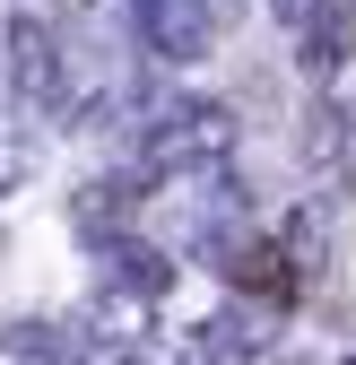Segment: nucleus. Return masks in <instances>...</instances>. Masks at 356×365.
Returning a JSON list of instances; mask_svg holds the SVG:
<instances>
[{
    "mask_svg": "<svg viewBox=\"0 0 356 365\" xmlns=\"http://www.w3.org/2000/svg\"><path fill=\"white\" fill-rule=\"evenodd\" d=\"M226 157H235V113L226 105H157V122H140V182L217 174Z\"/></svg>",
    "mask_w": 356,
    "mask_h": 365,
    "instance_id": "f257e3e1",
    "label": "nucleus"
},
{
    "mask_svg": "<svg viewBox=\"0 0 356 365\" xmlns=\"http://www.w3.org/2000/svg\"><path fill=\"white\" fill-rule=\"evenodd\" d=\"M0 87H9V105H70V53L43 9H9L0 18Z\"/></svg>",
    "mask_w": 356,
    "mask_h": 365,
    "instance_id": "f03ea898",
    "label": "nucleus"
},
{
    "mask_svg": "<svg viewBox=\"0 0 356 365\" xmlns=\"http://www.w3.org/2000/svg\"><path fill=\"white\" fill-rule=\"evenodd\" d=\"M209 252H217V279H226V296H235V304L278 313V304H295V287H304L278 235H252V226H217V235H209Z\"/></svg>",
    "mask_w": 356,
    "mask_h": 365,
    "instance_id": "7ed1b4c3",
    "label": "nucleus"
},
{
    "mask_svg": "<svg viewBox=\"0 0 356 365\" xmlns=\"http://www.w3.org/2000/svg\"><path fill=\"white\" fill-rule=\"evenodd\" d=\"M130 26H140V53H157L165 70L209 61V43H217V9L209 0H130Z\"/></svg>",
    "mask_w": 356,
    "mask_h": 365,
    "instance_id": "20e7f679",
    "label": "nucleus"
},
{
    "mask_svg": "<svg viewBox=\"0 0 356 365\" xmlns=\"http://www.w3.org/2000/svg\"><path fill=\"white\" fill-rule=\"evenodd\" d=\"M347 53H356V0H322V9L295 26V70L313 87H330L347 70Z\"/></svg>",
    "mask_w": 356,
    "mask_h": 365,
    "instance_id": "39448f33",
    "label": "nucleus"
},
{
    "mask_svg": "<svg viewBox=\"0 0 356 365\" xmlns=\"http://www.w3.org/2000/svg\"><path fill=\"white\" fill-rule=\"evenodd\" d=\"M304 157H313L322 174H339V165L356 157V113H347L339 96H322L313 113H304Z\"/></svg>",
    "mask_w": 356,
    "mask_h": 365,
    "instance_id": "423d86ee",
    "label": "nucleus"
},
{
    "mask_svg": "<svg viewBox=\"0 0 356 365\" xmlns=\"http://www.w3.org/2000/svg\"><path fill=\"white\" fill-rule=\"evenodd\" d=\"M278 244H287V261H295V279H313V269H322V217L295 209V217L278 226Z\"/></svg>",
    "mask_w": 356,
    "mask_h": 365,
    "instance_id": "0eeeda50",
    "label": "nucleus"
},
{
    "mask_svg": "<svg viewBox=\"0 0 356 365\" xmlns=\"http://www.w3.org/2000/svg\"><path fill=\"white\" fill-rule=\"evenodd\" d=\"M26 174H35V140L9 122V105H0V192H18Z\"/></svg>",
    "mask_w": 356,
    "mask_h": 365,
    "instance_id": "6e6552de",
    "label": "nucleus"
},
{
    "mask_svg": "<svg viewBox=\"0 0 356 365\" xmlns=\"http://www.w3.org/2000/svg\"><path fill=\"white\" fill-rule=\"evenodd\" d=\"M270 365H322V356H270Z\"/></svg>",
    "mask_w": 356,
    "mask_h": 365,
    "instance_id": "1a4fd4ad",
    "label": "nucleus"
},
{
    "mask_svg": "<svg viewBox=\"0 0 356 365\" xmlns=\"http://www.w3.org/2000/svg\"><path fill=\"white\" fill-rule=\"evenodd\" d=\"M70 9H96V0H70Z\"/></svg>",
    "mask_w": 356,
    "mask_h": 365,
    "instance_id": "9d476101",
    "label": "nucleus"
},
{
    "mask_svg": "<svg viewBox=\"0 0 356 365\" xmlns=\"http://www.w3.org/2000/svg\"><path fill=\"white\" fill-rule=\"evenodd\" d=\"M0 348H9V331H0Z\"/></svg>",
    "mask_w": 356,
    "mask_h": 365,
    "instance_id": "9b49d317",
    "label": "nucleus"
},
{
    "mask_svg": "<svg viewBox=\"0 0 356 365\" xmlns=\"http://www.w3.org/2000/svg\"><path fill=\"white\" fill-rule=\"evenodd\" d=\"M347 365H356V348H347Z\"/></svg>",
    "mask_w": 356,
    "mask_h": 365,
    "instance_id": "f8f14e48",
    "label": "nucleus"
}]
</instances>
